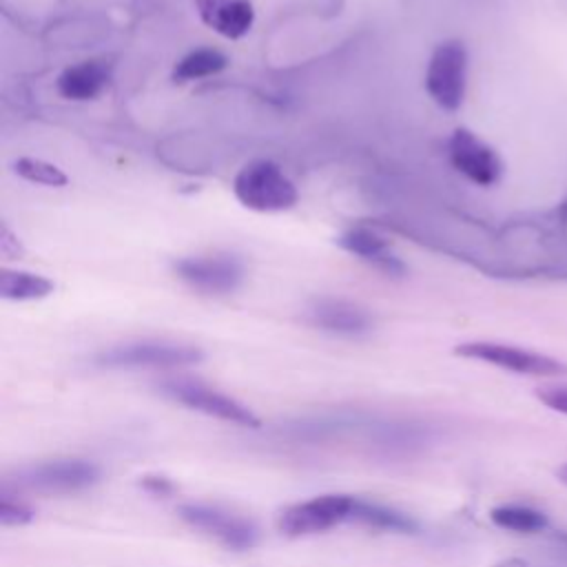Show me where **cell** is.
<instances>
[{
    "instance_id": "cell-1",
    "label": "cell",
    "mask_w": 567,
    "mask_h": 567,
    "mask_svg": "<svg viewBox=\"0 0 567 567\" xmlns=\"http://www.w3.org/2000/svg\"><path fill=\"white\" fill-rule=\"evenodd\" d=\"M233 193L241 206L255 213H281L297 204L295 182L272 159H252L239 168Z\"/></svg>"
},
{
    "instance_id": "cell-2",
    "label": "cell",
    "mask_w": 567,
    "mask_h": 567,
    "mask_svg": "<svg viewBox=\"0 0 567 567\" xmlns=\"http://www.w3.org/2000/svg\"><path fill=\"white\" fill-rule=\"evenodd\" d=\"M204 359V352L190 343L164 341V339H140L111 346L95 354L100 368H182Z\"/></svg>"
},
{
    "instance_id": "cell-3",
    "label": "cell",
    "mask_w": 567,
    "mask_h": 567,
    "mask_svg": "<svg viewBox=\"0 0 567 567\" xmlns=\"http://www.w3.org/2000/svg\"><path fill=\"white\" fill-rule=\"evenodd\" d=\"M467 49L461 40L441 42L425 69V91L445 111L461 109L467 91Z\"/></svg>"
},
{
    "instance_id": "cell-4",
    "label": "cell",
    "mask_w": 567,
    "mask_h": 567,
    "mask_svg": "<svg viewBox=\"0 0 567 567\" xmlns=\"http://www.w3.org/2000/svg\"><path fill=\"white\" fill-rule=\"evenodd\" d=\"M162 394L171 396L173 401L197 410L202 414L228 421V423H237V425H246V427H257L259 419L255 416V412L244 405L241 401H237L235 396L219 392L217 388H210L197 379H184V377H173V379H164L159 383Z\"/></svg>"
},
{
    "instance_id": "cell-5",
    "label": "cell",
    "mask_w": 567,
    "mask_h": 567,
    "mask_svg": "<svg viewBox=\"0 0 567 567\" xmlns=\"http://www.w3.org/2000/svg\"><path fill=\"white\" fill-rule=\"evenodd\" d=\"M359 498L350 494H323L295 503L279 514V529L288 536H310L354 520Z\"/></svg>"
},
{
    "instance_id": "cell-6",
    "label": "cell",
    "mask_w": 567,
    "mask_h": 567,
    "mask_svg": "<svg viewBox=\"0 0 567 567\" xmlns=\"http://www.w3.org/2000/svg\"><path fill=\"white\" fill-rule=\"evenodd\" d=\"M173 272L202 295H228L241 286L246 268L241 259L230 252H210L175 259Z\"/></svg>"
},
{
    "instance_id": "cell-7",
    "label": "cell",
    "mask_w": 567,
    "mask_h": 567,
    "mask_svg": "<svg viewBox=\"0 0 567 567\" xmlns=\"http://www.w3.org/2000/svg\"><path fill=\"white\" fill-rule=\"evenodd\" d=\"M458 357L465 359H476L485 361L489 365L516 372V374H529V377H560L567 374V365L554 357L509 346V343H498V341H465L454 348Z\"/></svg>"
},
{
    "instance_id": "cell-8",
    "label": "cell",
    "mask_w": 567,
    "mask_h": 567,
    "mask_svg": "<svg viewBox=\"0 0 567 567\" xmlns=\"http://www.w3.org/2000/svg\"><path fill=\"white\" fill-rule=\"evenodd\" d=\"M100 467L86 458H51L18 470L16 481L18 485L29 489L47 494H69L95 485L100 481Z\"/></svg>"
},
{
    "instance_id": "cell-9",
    "label": "cell",
    "mask_w": 567,
    "mask_h": 567,
    "mask_svg": "<svg viewBox=\"0 0 567 567\" xmlns=\"http://www.w3.org/2000/svg\"><path fill=\"white\" fill-rule=\"evenodd\" d=\"M177 512H179V518L188 523L193 529H199L202 534L215 538L228 549L241 551V549H250L257 543L259 534L255 523L219 505L182 503Z\"/></svg>"
},
{
    "instance_id": "cell-10",
    "label": "cell",
    "mask_w": 567,
    "mask_h": 567,
    "mask_svg": "<svg viewBox=\"0 0 567 567\" xmlns=\"http://www.w3.org/2000/svg\"><path fill=\"white\" fill-rule=\"evenodd\" d=\"M447 157L456 173L476 186H494L501 182L505 164L494 146L470 128H456L447 140Z\"/></svg>"
},
{
    "instance_id": "cell-11",
    "label": "cell",
    "mask_w": 567,
    "mask_h": 567,
    "mask_svg": "<svg viewBox=\"0 0 567 567\" xmlns=\"http://www.w3.org/2000/svg\"><path fill=\"white\" fill-rule=\"evenodd\" d=\"M303 317L310 326L337 337H363L374 328V319L363 306L339 297L312 299Z\"/></svg>"
},
{
    "instance_id": "cell-12",
    "label": "cell",
    "mask_w": 567,
    "mask_h": 567,
    "mask_svg": "<svg viewBox=\"0 0 567 567\" xmlns=\"http://www.w3.org/2000/svg\"><path fill=\"white\" fill-rule=\"evenodd\" d=\"M339 248L354 255L357 259L365 261L374 270L383 272L385 277H403L408 272L401 257L392 250L390 241L379 235L374 228L368 226H352L337 239Z\"/></svg>"
},
{
    "instance_id": "cell-13",
    "label": "cell",
    "mask_w": 567,
    "mask_h": 567,
    "mask_svg": "<svg viewBox=\"0 0 567 567\" xmlns=\"http://www.w3.org/2000/svg\"><path fill=\"white\" fill-rule=\"evenodd\" d=\"M113 78V66L106 60H82L78 64L66 66L58 80L55 89L64 100L71 102H89L100 97Z\"/></svg>"
},
{
    "instance_id": "cell-14",
    "label": "cell",
    "mask_w": 567,
    "mask_h": 567,
    "mask_svg": "<svg viewBox=\"0 0 567 567\" xmlns=\"http://www.w3.org/2000/svg\"><path fill=\"white\" fill-rule=\"evenodd\" d=\"M199 20L215 33L239 40L255 24V7L250 0H195Z\"/></svg>"
},
{
    "instance_id": "cell-15",
    "label": "cell",
    "mask_w": 567,
    "mask_h": 567,
    "mask_svg": "<svg viewBox=\"0 0 567 567\" xmlns=\"http://www.w3.org/2000/svg\"><path fill=\"white\" fill-rule=\"evenodd\" d=\"M55 284L38 272L29 270H0V297L7 301H35L53 292Z\"/></svg>"
},
{
    "instance_id": "cell-16",
    "label": "cell",
    "mask_w": 567,
    "mask_h": 567,
    "mask_svg": "<svg viewBox=\"0 0 567 567\" xmlns=\"http://www.w3.org/2000/svg\"><path fill=\"white\" fill-rule=\"evenodd\" d=\"M228 66V58L213 47H199L182 55L173 69L175 82H195L202 78L217 75Z\"/></svg>"
},
{
    "instance_id": "cell-17",
    "label": "cell",
    "mask_w": 567,
    "mask_h": 567,
    "mask_svg": "<svg viewBox=\"0 0 567 567\" xmlns=\"http://www.w3.org/2000/svg\"><path fill=\"white\" fill-rule=\"evenodd\" d=\"M354 520L370 525V527H379V529H392V532H414L416 529V523L408 514L385 507V505H379V503H368L361 498L357 503Z\"/></svg>"
},
{
    "instance_id": "cell-18",
    "label": "cell",
    "mask_w": 567,
    "mask_h": 567,
    "mask_svg": "<svg viewBox=\"0 0 567 567\" xmlns=\"http://www.w3.org/2000/svg\"><path fill=\"white\" fill-rule=\"evenodd\" d=\"M492 520L509 532H540L547 525V518L543 512L532 509V507H523V505H503L492 509Z\"/></svg>"
},
{
    "instance_id": "cell-19",
    "label": "cell",
    "mask_w": 567,
    "mask_h": 567,
    "mask_svg": "<svg viewBox=\"0 0 567 567\" xmlns=\"http://www.w3.org/2000/svg\"><path fill=\"white\" fill-rule=\"evenodd\" d=\"M13 173L31 184H42V186H64L69 182L66 173L51 164V162H44L40 157H18L13 162Z\"/></svg>"
},
{
    "instance_id": "cell-20",
    "label": "cell",
    "mask_w": 567,
    "mask_h": 567,
    "mask_svg": "<svg viewBox=\"0 0 567 567\" xmlns=\"http://www.w3.org/2000/svg\"><path fill=\"white\" fill-rule=\"evenodd\" d=\"M33 516H35V512L27 503L11 498L7 487L0 489V523L2 525H24V523L33 520Z\"/></svg>"
},
{
    "instance_id": "cell-21",
    "label": "cell",
    "mask_w": 567,
    "mask_h": 567,
    "mask_svg": "<svg viewBox=\"0 0 567 567\" xmlns=\"http://www.w3.org/2000/svg\"><path fill=\"white\" fill-rule=\"evenodd\" d=\"M536 396L547 408L567 414V385H543L536 390Z\"/></svg>"
},
{
    "instance_id": "cell-22",
    "label": "cell",
    "mask_w": 567,
    "mask_h": 567,
    "mask_svg": "<svg viewBox=\"0 0 567 567\" xmlns=\"http://www.w3.org/2000/svg\"><path fill=\"white\" fill-rule=\"evenodd\" d=\"M0 250H2V255H4V257H9V259H13V252H16V257H18V255H22V246H20V241L11 235V230H9L7 226H2V235H0Z\"/></svg>"
},
{
    "instance_id": "cell-23",
    "label": "cell",
    "mask_w": 567,
    "mask_h": 567,
    "mask_svg": "<svg viewBox=\"0 0 567 567\" xmlns=\"http://www.w3.org/2000/svg\"><path fill=\"white\" fill-rule=\"evenodd\" d=\"M142 485H144L148 492L159 494V496L173 492V483H171L168 478H164V476H144V478H142Z\"/></svg>"
},
{
    "instance_id": "cell-24",
    "label": "cell",
    "mask_w": 567,
    "mask_h": 567,
    "mask_svg": "<svg viewBox=\"0 0 567 567\" xmlns=\"http://www.w3.org/2000/svg\"><path fill=\"white\" fill-rule=\"evenodd\" d=\"M556 476H558V481H560L563 485H567V463L556 470Z\"/></svg>"
}]
</instances>
